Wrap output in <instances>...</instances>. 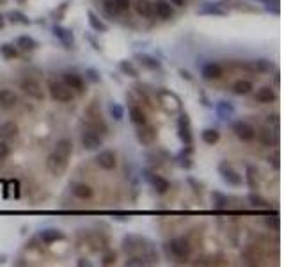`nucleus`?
<instances>
[{
    "mask_svg": "<svg viewBox=\"0 0 284 267\" xmlns=\"http://www.w3.org/2000/svg\"><path fill=\"white\" fill-rule=\"evenodd\" d=\"M163 249H165L167 257H172L174 260H180V262H185L192 253L190 243L183 237H176L172 239V241H169V243H165Z\"/></svg>",
    "mask_w": 284,
    "mask_h": 267,
    "instance_id": "f257e3e1",
    "label": "nucleus"
},
{
    "mask_svg": "<svg viewBox=\"0 0 284 267\" xmlns=\"http://www.w3.org/2000/svg\"><path fill=\"white\" fill-rule=\"evenodd\" d=\"M157 98H158V102H160V105H162L169 114H176L182 111V98H180L176 93L169 91V89H160L157 93Z\"/></svg>",
    "mask_w": 284,
    "mask_h": 267,
    "instance_id": "f03ea898",
    "label": "nucleus"
},
{
    "mask_svg": "<svg viewBox=\"0 0 284 267\" xmlns=\"http://www.w3.org/2000/svg\"><path fill=\"white\" fill-rule=\"evenodd\" d=\"M48 91H50V96H52L55 102H59V104H69V102L73 100V91L64 84V82L50 80Z\"/></svg>",
    "mask_w": 284,
    "mask_h": 267,
    "instance_id": "7ed1b4c3",
    "label": "nucleus"
},
{
    "mask_svg": "<svg viewBox=\"0 0 284 267\" xmlns=\"http://www.w3.org/2000/svg\"><path fill=\"white\" fill-rule=\"evenodd\" d=\"M178 135H180V139H182V143L185 144V146H192L194 135H192L190 118H188V114L186 112L180 114V118H178Z\"/></svg>",
    "mask_w": 284,
    "mask_h": 267,
    "instance_id": "20e7f679",
    "label": "nucleus"
},
{
    "mask_svg": "<svg viewBox=\"0 0 284 267\" xmlns=\"http://www.w3.org/2000/svg\"><path fill=\"white\" fill-rule=\"evenodd\" d=\"M219 173H221L222 180H224L227 185H233V187H240L242 185V175L238 173L231 164H227V162L219 164Z\"/></svg>",
    "mask_w": 284,
    "mask_h": 267,
    "instance_id": "39448f33",
    "label": "nucleus"
},
{
    "mask_svg": "<svg viewBox=\"0 0 284 267\" xmlns=\"http://www.w3.org/2000/svg\"><path fill=\"white\" fill-rule=\"evenodd\" d=\"M20 89L23 91L25 94H29L30 98H34V100H43L44 98L43 88H41V84L36 79H30V77L23 79L20 82Z\"/></svg>",
    "mask_w": 284,
    "mask_h": 267,
    "instance_id": "423d86ee",
    "label": "nucleus"
},
{
    "mask_svg": "<svg viewBox=\"0 0 284 267\" xmlns=\"http://www.w3.org/2000/svg\"><path fill=\"white\" fill-rule=\"evenodd\" d=\"M233 132H235V135L240 141H245V143H249V141H252V139L256 137V129L252 127L250 123H247V121H235L233 123Z\"/></svg>",
    "mask_w": 284,
    "mask_h": 267,
    "instance_id": "0eeeda50",
    "label": "nucleus"
},
{
    "mask_svg": "<svg viewBox=\"0 0 284 267\" xmlns=\"http://www.w3.org/2000/svg\"><path fill=\"white\" fill-rule=\"evenodd\" d=\"M135 135H137V141L142 144V146H151V144L157 141V129L151 127V125H147V123L139 125Z\"/></svg>",
    "mask_w": 284,
    "mask_h": 267,
    "instance_id": "6e6552de",
    "label": "nucleus"
},
{
    "mask_svg": "<svg viewBox=\"0 0 284 267\" xmlns=\"http://www.w3.org/2000/svg\"><path fill=\"white\" fill-rule=\"evenodd\" d=\"M46 168H48V171L54 175V177H61V175L66 171V168H68V160L52 152V154L48 155V158H46Z\"/></svg>",
    "mask_w": 284,
    "mask_h": 267,
    "instance_id": "1a4fd4ad",
    "label": "nucleus"
},
{
    "mask_svg": "<svg viewBox=\"0 0 284 267\" xmlns=\"http://www.w3.org/2000/svg\"><path fill=\"white\" fill-rule=\"evenodd\" d=\"M80 141H82V146L85 150H89V152H94V150H100V146L103 144L101 137H100L98 134H96V130L94 129H87L82 132V137H80Z\"/></svg>",
    "mask_w": 284,
    "mask_h": 267,
    "instance_id": "9d476101",
    "label": "nucleus"
},
{
    "mask_svg": "<svg viewBox=\"0 0 284 267\" xmlns=\"http://www.w3.org/2000/svg\"><path fill=\"white\" fill-rule=\"evenodd\" d=\"M144 178L151 183L153 191H155L157 194H165L167 191L171 189V182L163 177H157V175L149 173V171H144Z\"/></svg>",
    "mask_w": 284,
    "mask_h": 267,
    "instance_id": "9b49d317",
    "label": "nucleus"
},
{
    "mask_svg": "<svg viewBox=\"0 0 284 267\" xmlns=\"http://www.w3.org/2000/svg\"><path fill=\"white\" fill-rule=\"evenodd\" d=\"M96 164L101 169H105V171H112L118 166V157H116L112 150H101L98 157H96Z\"/></svg>",
    "mask_w": 284,
    "mask_h": 267,
    "instance_id": "f8f14e48",
    "label": "nucleus"
},
{
    "mask_svg": "<svg viewBox=\"0 0 284 267\" xmlns=\"http://www.w3.org/2000/svg\"><path fill=\"white\" fill-rule=\"evenodd\" d=\"M52 34L57 38V40L61 41V43L64 44V48H71L75 43V36L73 32L69 29H66V27H61V25H55L54 29H52Z\"/></svg>",
    "mask_w": 284,
    "mask_h": 267,
    "instance_id": "ddd939ff",
    "label": "nucleus"
},
{
    "mask_svg": "<svg viewBox=\"0 0 284 267\" xmlns=\"http://www.w3.org/2000/svg\"><path fill=\"white\" fill-rule=\"evenodd\" d=\"M62 82L68 86L71 91H79V93H82L83 86H85L82 77H80L79 73H73V71H66V73L62 75Z\"/></svg>",
    "mask_w": 284,
    "mask_h": 267,
    "instance_id": "4468645a",
    "label": "nucleus"
},
{
    "mask_svg": "<svg viewBox=\"0 0 284 267\" xmlns=\"http://www.w3.org/2000/svg\"><path fill=\"white\" fill-rule=\"evenodd\" d=\"M201 75L204 80H217L224 75V69L219 63H206L201 69Z\"/></svg>",
    "mask_w": 284,
    "mask_h": 267,
    "instance_id": "2eb2a0df",
    "label": "nucleus"
},
{
    "mask_svg": "<svg viewBox=\"0 0 284 267\" xmlns=\"http://www.w3.org/2000/svg\"><path fill=\"white\" fill-rule=\"evenodd\" d=\"M16 104H18V96H16L15 91L11 89H0V107L5 111L15 109Z\"/></svg>",
    "mask_w": 284,
    "mask_h": 267,
    "instance_id": "dca6fc26",
    "label": "nucleus"
},
{
    "mask_svg": "<svg viewBox=\"0 0 284 267\" xmlns=\"http://www.w3.org/2000/svg\"><path fill=\"white\" fill-rule=\"evenodd\" d=\"M54 154H57L59 157H62V158L68 160V158L71 157V154H73V143H71V139H68V137L59 139L57 144H55Z\"/></svg>",
    "mask_w": 284,
    "mask_h": 267,
    "instance_id": "f3484780",
    "label": "nucleus"
},
{
    "mask_svg": "<svg viewBox=\"0 0 284 267\" xmlns=\"http://www.w3.org/2000/svg\"><path fill=\"white\" fill-rule=\"evenodd\" d=\"M40 239L43 241L44 244H54L57 241H62L64 239V233L57 228H46L43 232L40 233Z\"/></svg>",
    "mask_w": 284,
    "mask_h": 267,
    "instance_id": "a211bd4d",
    "label": "nucleus"
},
{
    "mask_svg": "<svg viewBox=\"0 0 284 267\" xmlns=\"http://www.w3.org/2000/svg\"><path fill=\"white\" fill-rule=\"evenodd\" d=\"M153 13H155L158 18H162V20H169V18H172V15H174L171 4H167L163 0H158L157 4L153 5Z\"/></svg>",
    "mask_w": 284,
    "mask_h": 267,
    "instance_id": "6ab92c4d",
    "label": "nucleus"
},
{
    "mask_svg": "<svg viewBox=\"0 0 284 267\" xmlns=\"http://www.w3.org/2000/svg\"><path fill=\"white\" fill-rule=\"evenodd\" d=\"M18 125L15 121H5V123L0 125V139L2 141H7V139H13L18 135Z\"/></svg>",
    "mask_w": 284,
    "mask_h": 267,
    "instance_id": "aec40b11",
    "label": "nucleus"
},
{
    "mask_svg": "<svg viewBox=\"0 0 284 267\" xmlns=\"http://www.w3.org/2000/svg\"><path fill=\"white\" fill-rule=\"evenodd\" d=\"M197 13L199 15H210V16H225V11L217 2H204L203 7Z\"/></svg>",
    "mask_w": 284,
    "mask_h": 267,
    "instance_id": "412c9836",
    "label": "nucleus"
},
{
    "mask_svg": "<svg viewBox=\"0 0 284 267\" xmlns=\"http://www.w3.org/2000/svg\"><path fill=\"white\" fill-rule=\"evenodd\" d=\"M254 98L256 102H260V104H272L275 100V93H274V89L268 88V86H264V88L258 89L254 94Z\"/></svg>",
    "mask_w": 284,
    "mask_h": 267,
    "instance_id": "4be33fe9",
    "label": "nucleus"
},
{
    "mask_svg": "<svg viewBox=\"0 0 284 267\" xmlns=\"http://www.w3.org/2000/svg\"><path fill=\"white\" fill-rule=\"evenodd\" d=\"M135 11H137V15H141L142 18H151L155 13H153V4L149 0H135V4H133Z\"/></svg>",
    "mask_w": 284,
    "mask_h": 267,
    "instance_id": "5701e85b",
    "label": "nucleus"
},
{
    "mask_svg": "<svg viewBox=\"0 0 284 267\" xmlns=\"http://www.w3.org/2000/svg\"><path fill=\"white\" fill-rule=\"evenodd\" d=\"M71 191H73V194L79 200H91L93 198V194H94L93 187L87 185V183H75Z\"/></svg>",
    "mask_w": 284,
    "mask_h": 267,
    "instance_id": "b1692460",
    "label": "nucleus"
},
{
    "mask_svg": "<svg viewBox=\"0 0 284 267\" xmlns=\"http://www.w3.org/2000/svg\"><path fill=\"white\" fill-rule=\"evenodd\" d=\"M36 46H38V41L30 36H18V40H16V48L23 50V52H32L36 50Z\"/></svg>",
    "mask_w": 284,
    "mask_h": 267,
    "instance_id": "393cba45",
    "label": "nucleus"
},
{
    "mask_svg": "<svg viewBox=\"0 0 284 267\" xmlns=\"http://www.w3.org/2000/svg\"><path fill=\"white\" fill-rule=\"evenodd\" d=\"M137 61L147 69H160V61L149 54H137Z\"/></svg>",
    "mask_w": 284,
    "mask_h": 267,
    "instance_id": "a878e982",
    "label": "nucleus"
},
{
    "mask_svg": "<svg viewBox=\"0 0 284 267\" xmlns=\"http://www.w3.org/2000/svg\"><path fill=\"white\" fill-rule=\"evenodd\" d=\"M141 243L142 241L139 237H135V235H126L124 241H122V249L126 253H130V255H133L141 247Z\"/></svg>",
    "mask_w": 284,
    "mask_h": 267,
    "instance_id": "bb28decb",
    "label": "nucleus"
},
{
    "mask_svg": "<svg viewBox=\"0 0 284 267\" xmlns=\"http://www.w3.org/2000/svg\"><path fill=\"white\" fill-rule=\"evenodd\" d=\"M87 22H89V25H91V29L96 30V32H107V30H108V25L105 23V22L100 20V18L94 15L93 11H89V13H87Z\"/></svg>",
    "mask_w": 284,
    "mask_h": 267,
    "instance_id": "cd10ccee",
    "label": "nucleus"
},
{
    "mask_svg": "<svg viewBox=\"0 0 284 267\" xmlns=\"http://www.w3.org/2000/svg\"><path fill=\"white\" fill-rule=\"evenodd\" d=\"M217 114L221 116V119H229L233 114H235V107H233V104L231 102H225V100H222V102H219L217 104Z\"/></svg>",
    "mask_w": 284,
    "mask_h": 267,
    "instance_id": "c85d7f7f",
    "label": "nucleus"
},
{
    "mask_svg": "<svg viewBox=\"0 0 284 267\" xmlns=\"http://www.w3.org/2000/svg\"><path fill=\"white\" fill-rule=\"evenodd\" d=\"M247 200H249L250 207L252 208H260V210H266V208H270V201H266V200H264L263 196H260L258 193H250L249 196H247Z\"/></svg>",
    "mask_w": 284,
    "mask_h": 267,
    "instance_id": "c756f323",
    "label": "nucleus"
},
{
    "mask_svg": "<svg viewBox=\"0 0 284 267\" xmlns=\"http://www.w3.org/2000/svg\"><path fill=\"white\" fill-rule=\"evenodd\" d=\"M0 55H2L5 61H13L18 57V48H16L13 43H2L0 44Z\"/></svg>",
    "mask_w": 284,
    "mask_h": 267,
    "instance_id": "7c9ffc66",
    "label": "nucleus"
},
{
    "mask_svg": "<svg viewBox=\"0 0 284 267\" xmlns=\"http://www.w3.org/2000/svg\"><path fill=\"white\" fill-rule=\"evenodd\" d=\"M211 201H213V208H217V210H224V208L229 207V198L225 194L219 193V191L211 193Z\"/></svg>",
    "mask_w": 284,
    "mask_h": 267,
    "instance_id": "2f4dec72",
    "label": "nucleus"
},
{
    "mask_svg": "<svg viewBox=\"0 0 284 267\" xmlns=\"http://www.w3.org/2000/svg\"><path fill=\"white\" fill-rule=\"evenodd\" d=\"M201 137L206 144L213 146V144H217L219 141H221V132H219L217 129H204L201 134Z\"/></svg>",
    "mask_w": 284,
    "mask_h": 267,
    "instance_id": "473e14b6",
    "label": "nucleus"
},
{
    "mask_svg": "<svg viewBox=\"0 0 284 267\" xmlns=\"http://www.w3.org/2000/svg\"><path fill=\"white\" fill-rule=\"evenodd\" d=\"M254 89V86H252V82L250 80H245V79H240V80H236L235 84H233V91H235L236 94H249L250 91Z\"/></svg>",
    "mask_w": 284,
    "mask_h": 267,
    "instance_id": "72a5a7b5",
    "label": "nucleus"
},
{
    "mask_svg": "<svg viewBox=\"0 0 284 267\" xmlns=\"http://www.w3.org/2000/svg\"><path fill=\"white\" fill-rule=\"evenodd\" d=\"M130 119H132L133 125H144L147 123V118H146V112L141 109V107H137V105H133L132 109H130Z\"/></svg>",
    "mask_w": 284,
    "mask_h": 267,
    "instance_id": "f704fd0d",
    "label": "nucleus"
},
{
    "mask_svg": "<svg viewBox=\"0 0 284 267\" xmlns=\"http://www.w3.org/2000/svg\"><path fill=\"white\" fill-rule=\"evenodd\" d=\"M258 169H256V166H247V183H249L250 189H258V185H260V177H258Z\"/></svg>",
    "mask_w": 284,
    "mask_h": 267,
    "instance_id": "c9c22d12",
    "label": "nucleus"
},
{
    "mask_svg": "<svg viewBox=\"0 0 284 267\" xmlns=\"http://www.w3.org/2000/svg\"><path fill=\"white\" fill-rule=\"evenodd\" d=\"M254 68H256V71H260V73H270V71L274 69V63L268 59H258V61H254Z\"/></svg>",
    "mask_w": 284,
    "mask_h": 267,
    "instance_id": "e433bc0d",
    "label": "nucleus"
},
{
    "mask_svg": "<svg viewBox=\"0 0 284 267\" xmlns=\"http://www.w3.org/2000/svg\"><path fill=\"white\" fill-rule=\"evenodd\" d=\"M119 69H121L124 75H128V77H133V79L139 77V69L135 68L130 61H121V63H119Z\"/></svg>",
    "mask_w": 284,
    "mask_h": 267,
    "instance_id": "4c0bfd02",
    "label": "nucleus"
},
{
    "mask_svg": "<svg viewBox=\"0 0 284 267\" xmlns=\"http://www.w3.org/2000/svg\"><path fill=\"white\" fill-rule=\"evenodd\" d=\"M7 18H9V22H13V23H21V25L30 23L29 18H27L23 13H20V11H11L9 15H7Z\"/></svg>",
    "mask_w": 284,
    "mask_h": 267,
    "instance_id": "58836bf2",
    "label": "nucleus"
},
{
    "mask_svg": "<svg viewBox=\"0 0 284 267\" xmlns=\"http://www.w3.org/2000/svg\"><path fill=\"white\" fill-rule=\"evenodd\" d=\"M108 111H110V116H112V118L116 119V121H121L122 116H124V109H122V107L119 104H116V102H112V104H110Z\"/></svg>",
    "mask_w": 284,
    "mask_h": 267,
    "instance_id": "ea45409f",
    "label": "nucleus"
},
{
    "mask_svg": "<svg viewBox=\"0 0 284 267\" xmlns=\"http://www.w3.org/2000/svg\"><path fill=\"white\" fill-rule=\"evenodd\" d=\"M103 9H105V13H107V15L112 16V18H118V16H119V9L116 7L114 0H105V2H103Z\"/></svg>",
    "mask_w": 284,
    "mask_h": 267,
    "instance_id": "a19ab883",
    "label": "nucleus"
},
{
    "mask_svg": "<svg viewBox=\"0 0 284 267\" xmlns=\"http://www.w3.org/2000/svg\"><path fill=\"white\" fill-rule=\"evenodd\" d=\"M124 266L126 267H144V266H147V262L144 257H135V255H133V257H130L126 262H124Z\"/></svg>",
    "mask_w": 284,
    "mask_h": 267,
    "instance_id": "79ce46f5",
    "label": "nucleus"
},
{
    "mask_svg": "<svg viewBox=\"0 0 284 267\" xmlns=\"http://www.w3.org/2000/svg\"><path fill=\"white\" fill-rule=\"evenodd\" d=\"M260 137H261V143H263L264 146H272V144L275 143L274 139H272V132H270V130H263V132L260 134Z\"/></svg>",
    "mask_w": 284,
    "mask_h": 267,
    "instance_id": "37998d69",
    "label": "nucleus"
},
{
    "mask_svg": "<svg viewBox=\"0 0 284 267\" xmlns=\"http://www.w3.org/2000/svg\"><path fill=\"white\" fill-rule=\"evenodd\" d=\"M114 4H116V7L119 9V13H124V11L130 9L132 2H130V0H114Z\"/></svg>",
    "mask_w": 284,
    "mask_h": 267,
    "instance_id": "c03bdc74",
    "label": "nucleus"
},
{
    "mask_svg": "<svg viewBox=\"0 0 284 267\" xmlns=\"http://www.w3.org/2000/svg\"><path fill=\"white\" fill-rule=\"evenodd\" d=\"M85 75H87V79L91 80V82H94V84H96V82H100V73L98 71H96V69H87V71H85Z\"/></svg>",
    "mask_w": 284,
    "mask_h": 267,
    "instance_id": "a18cd8bd",
    "label": "nucleus"
},
{
    "mask_svg": "<svg viewBox=\"0 0 284 267\" xmlns=\"http://www.w3.org/2000/svg\"><path fill=\"white\" fill-rule=\"evenodd\" d=\"M112 264H116V253L108 251L105 257H103V266H112Z\"/></svg>",
    "mask_w": 284,
    "mask_h": 267,
    "instance_id": "49530a36",
    "label": "nucleus"
},
{
    "mask_svg": "<svg viewBox=\"0 0 284 267\" xmlns=\"http://www.w3.org/2000/svg\"><path fill=\"white\" fill-rule=\"evenodd\" d=\"M9 157V146L5 143H0V162Z\"/></svg>",
    "mask_w": 284,
    "mask_h": 267,
    "instance_id": "de8ad7c7",
    "label": "nucleus"
},
{
    "mask_svg": "<svg viewBox=\"0 0 284 267\" xmlns=\"http://www.w3.org/2000/svg\"><path fill=\"white\" fill-rule=\"evenodd\" d=\"M188 183H190L192 187H194V193H196V194H201L203 193V185H201V183H197L192 177L188 178Z\"/></svg>",
    "mask_w": 284,
    "mask_h": 267,
    "instance_id": "09e8293b",
    "label": "nucleus"
},
{
    "mask_svg": "<svg viewBox=\"0 0 284 267\" xmlns=\"http://www.w3.org/2000/svg\"><path fill=\"white\" fill-rule=\"evenodd\" d=\"M180 164H182V168H186V169H188V168H190V166H192L190 158L186 157L185 154H182V155H180Z\"/></svg>",
    "mask_w": 284,
    "mask_h": 267,
    "instance_id": "8fccbe9b",
    "label": "nucleus"
},
{
    "mask_svg": "<svg viewBox=\"0 0 284 267\" xmlns=\"http://www.w3.org/2000/svg\"><path fill=\"white\" fill-rule=\"evenodd\" d=\"M77 266L79 267H93V262H89L87 258H79V262H77Z\"/></svg>",
    "mask_w": 284,
    "mask_h": 267,
    "instance_id": "3c124183",
    "label": "nucleus"
},
{
    "mask_svg": "<svg viewBox=\"0 0 284 267\" xmlns=\"http://www.w3.org/2000/svg\"><path fill=\"white\" fill-rule=\"evenodd\" d=\"M268 160H272V164H274L275 169H279V155H274V157L268 158Z\"/></svg>",
    "mask_w": 284,
    "mask_h": 267,
    "instance_id": "603ef678",
    "label": "nucleus"
},
{
    "mask_svg": "<svg viewBox=\"0 0 284 267\" xmlns=\"http://www.w3.org/2000/svg\"><path fill=\"white\" fill-rule=\"evenodd\" d=\"M180 75H182L183 79H186V80H192L190 73H188V71H186V69H180Z\"/></svg>",
    "mask_w": 284,
    "mask_h": 267,
    "instance_id": "864d4df0",
    "label": "nucleus"
},
{
    "mask_svg": "<svg viewBox=\"0 0 284 267\" xmlns=\"http://www.w3.org/2000/svg\"><path fill=\"white\" fill-rule=\"evenodd\" d=\"M171 4L178 5V7H183L186 4V0H171Z\"/></svg>",
    "mask_w": 284,
    "mask_h": 267,
    "instance_id": "5fc2aeb1",
    "label": "nucleus"
},
{
    "mask_svg": "<svg viewBox=\"0 0 284 267\" xmlns=\"http://www.w3.org/2000/svg\"><path fill=\"white\" fill-rule=\"evenodd\" d=\"M4 27H5V18L2 15H0V30L4 29Z\"/></svg>",
    "mask_w": 284,
    "mask_h": 267,
    "instance_id": "6e6d98bb",
    "label": "nucleus"
},
{
    "mask_svg": "<svg viewBox=\"0 0 284 267\" xmlns=\"http://www.w3.org/2000/svg\"><path fill=\"white\" fill-rule=\"evenodd\" d=\"M0 4H5V0H0Z\"/></svg>",
    "mask_w": 284,
    "mask_h": 267,
    "instance_id": "4d7b16f0",
    "label": "nucleus"
},
{
    "mask_svg": "<svg viewBox=\"0 0 284 267\" xmlns=\"http://www.w3.org/2000/svg\"><path fill=\"white\" fill-rule=\"evenodd\" d=\"M18 2H25V0H18Z\"/></svg>",
    "mask_w": 284,
    "mask_h": 267,
    "instance_id": "13d9d810",
    "label": "nucleus"
}]
</instances>
